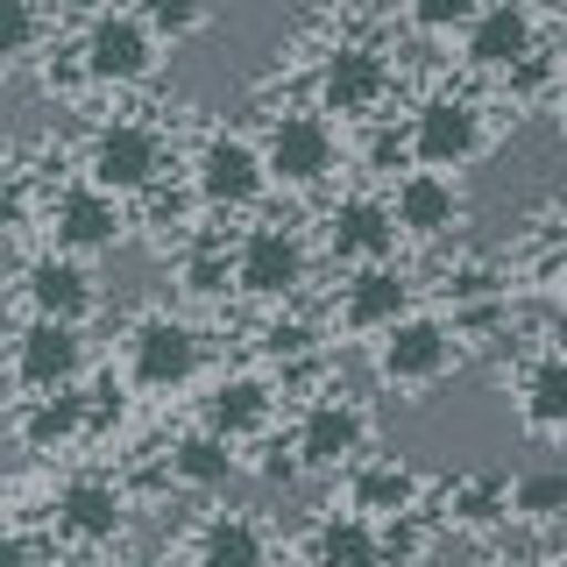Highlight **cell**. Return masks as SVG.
Segmentation results:
<instances>
[{
	"label": "cell",
	"mask_w": 567,
	"mask_h": 567,
	"mask_svg": "<svg viewBox=\"0 0 567 567\" xmlns=\"http://www.w3.org/2000/svg\"><path fill=\"white\" fill-rule=\"evenodd\" d=\"M192 567H270V539L256 518H213L199 532V560Z\"/></svg>",
	"instance_id": "cell-23"
},
{
	"label": "cell",
	"mask_w": 567,
	"mask_h": 567,
	"mask_svg": "<svg viewBox=\"0 0 567 567\" xmlns=\"http://www.w3.org/2000/svg\"><path fill=\"white\" fill-rule=\"evenodd\" d=\"M35 35H43L35 0H0V64H22L35 50Z\"/></svg>",
	"instance_id": "cell-26"
},
{
	"label": "cell",
	"mask_w": 567,
	"mask_h": 567,
	"mask_svg": "<svg viewBox=\"0 0 567 567\" xmlns=\"http://www.w3.org/2000/svg\"><path fill=\"white\" fill-rule=\"evenodd\" d=\"M489 504H496V489H489V483H475V489H461V518H475V525H483V518H496V511H489Z\"/></svg>",
	"instance_id": "cell-30"
},
{
	"label": "cell",
	"mask_w": 567,
	"mask_h": 567,
	"mask_svg": "<svg viewBox=\"0 0 567 567\" xmlns=\"http://www.w3.org/2000/svg\"><path fill=\"white\" fill-rule=\"evenodd\" d=\"M511 511H518V518H560L567 511V475H525V483L511 489Z\"/></svg>",
	"instance_id": "cell-28"
},
{
	"label": "cell",
	"mask_w": 567,
	"mask_h": 567,
	"mask_svg": "<svg viewBox=\"0 0 567 567\" xmlns=\"http://www.w3.org/2000/svg\"><path fill=\"white\" fill-rule=\"evenodd\" d=\"M319 567H383V532L362 511H333L319 525Z\"/></svg>",
	"instance_id": "cell-21"
},
{
	"label": "cell",
	"mask_w": 567,
	"mask_h": 567,
	"mask_svg": "<svg viewBox=\"0 0 567 567\" xmlns=\"http://www.w3.org/2000/svg\"><path fill=\"white\" fill-rule=\"evenodd\" d=\"M22 306H29V319L85 327V312H93V277H85V262H71V256H35L22 270Z\"/></svg>",
	"instance_id": "cell-15"
},
{
	"label": "cell",
	"mask_w": 567,
	"mask_h": 567,
	"mask_svg": "<svg viewBox=\"0 0 567 567\" xmlns=\"http://www.w3.org/2000/svg\"><path fill=\"white\" fill-rule=\"evenodd\" d=\"M0 504H8V496H0Z\"/></svg>",
	"instance_id": "cell-32"
},
{
	"label": "cell",
	"mask_w": 567,
	"mask_h": 567,
	"mask_svg": "<svg viewBox=\"0 0 567 567\" xmlns=\"http://www.w3.org/2000/svg\"><path fill=\"white\" fill-rule=\"evenodd\" d=\"M171 475L185 489H199V496L206 489H227V475H235V447H227V440H213L206 425H199V433H185L171 447Z\"/></svg>",
	"instance_id": "cell-24"
},
{
	"label": "cell",
	"mask_w": 567,
	"mask_h": 567,
	"mask_svg": "<svg viewBox=\"0 0 567 567\" xmlns=\"http://www.w3.org/2000/svg\"><path fill=\"white\" fill-rule=\"evenodd\" d=\"M0 567H35V546L22 532H0Z\"/></svg>",
	"instance_id": "cell-31"
},
{
	"label": "cell",
	"mask_w": 567,
	"mask_h": 567,
	"mask_svg": "<svg viewBox=\"0 0 567 567\" xmlns=\"http://www.w3.org/2000/svg\"><path fill=\"white\" fill-rule=\"evenodd\" d=\"M390 93V64L362 43H341L327 64H319V114H341V121H362L377 114Z\"/></svg>",
	"instance_id": "cell-13"
},
{
	"label": "cell",
	"mask_w": 567,
	"mask_h": 567,
	"mask_svg": "<svg viewBox=\"0 0 567 567\" xmlns=\"http://www.w3.org/2000/svg\"><path fill=\"white\" fill-rule=\"evenodd\" d=\"M348 496H354L362 518H398V511H412L419 483H412V468H398V461H354Z\"/></svg>",
	"instance_id": "cell-22"
},
{
	"label": "cell",
	"mask_w": 567,
	"mask_h": 567,
	"mask_svg": "<svg viewBox=\"0 0 567 567\" xmlns=\"http://www.w3.org/2000/svg\"><path fill=\"white\" fill-rule=\"evenodd\" d=\"M362 440H369L362 404H348V398H333V390H327V398L306 404L291 454L306 461V468H354V461H362Z\"/></svg>",
	"instance_id": "cell-11"
},
{
	"label": "cell",
	"mask_w": 567,
	"mask_h": 567,
	"mask_svg": "<svg viewBox=\"0 0 567 567\" xmlns=\"http://www.w3.org/2000/svg\"><path fill=\"white\" fill-rule=\"evenodd\" d=\"M327 248L341 262H390V248H398L390 206L383 199H341L327 213Z\"/></svg>",
	"instance_id": "cell-19"
},
{
	"label": "cell",
	"mask_w": 567,
	"mask_h": 567,
	"mask_svg": "<svg viewBox=\"0 0 567 567\" xmlns=\"http://www.w3.org/2000/svg\"><path fill=\"white\" fill-rule=\"evenodd\" d=\"M262 425H270V383L262 377H220L206 398V433L227 440V447H241V440H256Z\"/></svg>",
	"instance_id": "cell-20"
},
{
	"label": "cell",
	"mask_w": 567,
	"mask_h": 567,
	"mask_svg": "<svg viewBox=\"0 0 567 567\" xmlns=\"http://www.w3.org/2000/svg\"><path fill=\"white\" fill-rule=\"evenodd\" d=\"M333 164H341V142H333V121L327 114H277L270 135H262V171L291 192H312L327 185Z\"/></svg>",
	"instance_id": "cell-2"
},
{
	"label": "cell",
	"mask_w": 567,
	"mask_h": 567,
	"mask_svg": "<svg viewBox=\"0 0 567 567\" xmlns=\"http://www.w3.org/2000/svg\"><path fill=\"white\" fill-rule=\"evenodd\" d=\"M156 171H164V142L142 121H106L93 135V156H85V185L106 192V199H128V192H150Z\"/></svg>",
	"instance_id": "cell-4"
},
{
	"label": "cell",
	"mask_w": 567,
	"mask_h": 567,
	"mask_svg": "<svg viewBox=\"0 0 567 567\" xmlns=\"http://www.w3.org/2000/svg\"><path fill=\"white\" fill-rule=\"evenodd\" d=\"M525 425L532 433H567V354H546L525 377Z\"/></svg>",
	"instance_id": "cell-25"
},
{
	"label": "cell",
	"mask_w": 567,
	"mask_h": 567,
	"mask_svg": "<svg viewBox=\"0 0 567 567\" xmlns=\"http://www.w3.org/2000/svg\"><path fill=\"white\" fill-rule=\"evenodd\" d=\"M128 235V213L121 199H106L93 185H64L58 199H50V241H58V256H100V248H114Z\"/></svg>",
	"instance_id": "cell-9"
},
{
	"label": "cell",
	"mask_w": 567,
	"mask_h": 567,
	"mask_svg": "<svg viewBox=\"0 0 567 567\" xmlns=\"http://www.w3.org/2000/svg\"><path fill=\"white\" fill-rule=\"evenodd\" d=\"M8 377L22 398H43V390H71L85 377V333L58 327V319H29L8 348Z\"/></svg>",
	"instance_id": "cell-3"
},
{
	"label": "cell",
	"mask_w": 567,
	"mask_h": 567,
	"mask_svg": "<svg viewBox=\"0 0 567 567\" xmlns=\"http://www.w3.org/2000/svg\"><path fill=\"white\" fill-rule=\"evenodd\" d=\"M192 185H199V199L213 213H235V206H256L262 185H270V171H262V150L248 135H213L199 150V164H192Z\"/></svg>",
	"instance_id": "cell-8"
},
{
	"label": "cell",
	"mask_w": 567,
	"mask_h": 567,
	"mask_svg": "<svg viewBox=\"0 0 567 567\" xmlns=\"http://www.w3.org/2000/svg\"><path fill=\"white\" fill-rule=\"evenodd\" d=\"M454 369V327L433 312H404L398 327L377 333V377L390 390H433Z\"/></svg>",
	"instance_id": "cell-1"
},
{
	"label": "cell",
	"mask_w": 567,
	"mask_h": 567,
	"mask_svg": "<svg viewBox=\"0 0 567 567\" xmlns=\"http://www.w3.org/2000/svg\"><path fill=\"white\" fill-rule=\"evenodd\" d=\"M192 377H199V333L185 319L156 312L128 333V383L135 390H185Z\"/></svg>",
	"instance_id": "cell-7"
},
{
	"label": "cell",
	"mask_w": 567,
	"mask_h": 567,
	"mask_svg": "<svg viewBox=\"0 0 567 567\" xmlns=\"http://www.w3.org/2000/svg\"><path fill=\"white\" fill-rule=\"evenodd\" d=\"M85 425H93V398H85L79 383L43 390V398H22V412H14V433H22L29 454H64Z\"/></svg>",
	"instance_id": "cell-17"
},
{
	"label": "cell",
	"mask_w": 567,
	"mask_h": 567,
	"mask_svg": "<svg viewBox=\"0 0 567 567\" xmlns=\"http://www.w3.org/2000/svg\"><path fill=\"white\" fill-rule=\"evenodd\" d=\"M128 14H135V22L150 29V35H192L206 8H199V0H135Z\"/></svg>",
	"instance_id": "cell-27"
},
{
	"label": "cell",
	"mask_w": 567,
	"mask_h": 567,
	"mask_svg": "<svg viewBox=\"0 0 567 567\" xmlns=\"http://www.w3.org/2000/svg\"><path fill=\"white\" fill-rule=\"evenodd\" d=\"M412 156H419V171H461V164H475L483 156V114H475L461 93H440V100H425L419 114H412Z\"/></svg>",
	"instance_id": "cell-5"
},
{
	"label": "cell",
	"mask_w": 567,
	"mask_h": 567,
	"mask_svg": "<svg viewBox=\"0 0 567 567\" xmlns=\"http://www.w3.org/2000/svg\"><path fill=\"white\" fill-rule=\"evenodd\" d=\"M50 525H58V539H71V546H106L128 525V496L106 483V475H71V483H58V496H50Z\"/></svg>",
	"instance_id": "cell-10"
},
{
	"label": "cell",
	"mask_w": 567,
	"mask_h": 567,
	"mask_svg": "<svg viewBox=\"0 0 567 567\" xmlns=\"http://www.w3.org/2000/svg\"><path fill=\"white\" fill-rule=\"evenodd\" d=\"M235 284L248 298H262V306H277V298H291L298 284H306V241H298V227H248L241 248H235Z\"/></svg>",
	"instance_id": "cell-6"
},
{
	"label": "cell",
	"mask_w": 567,
	"mask_h": 567,
	"mask_svg": "<svg viewBox=\"0 0 567 567\" xmlns=\"http://www.w3.org/2000/svg\"><path fill=\"white\" fill-rule=\"evenodd\" d=\"M383 206H390V227L412 235V241H440V235L461 227V192H454V177H440V171L398 177V192H390Z\"/></svg>",
	"instance_id": "cell-14"
},
{
	"label": "cell",
	"mask_w": 567,
	"mask_h": 567,
	"mask_svg": "<svg viewBox=\"0 0 567 567\" xmlns=\"http://www.w3.org/2000/svg\"><path fill=\"white\" fill-rule=\"evenodd\" d=\"M461 35H468V64L475 71H511V64L532 58V14L518 0H483Z\"/></svg>",
	"instance_id": "cell-18"
},
{
	"label": "cell",
	"mask_w": 567,
	"mask_h": 567,
	"mask_svg": "<svg viewBox=\"0 0 567 567\" xmlns=\"http://www.w3.org/2000/svg\"><path fill=\"white\" fill-rule=\"evenodd\" d=\"M475 8H483V0H404L412 29H425V35H454V29H468V22H475Z\"/></svg>",
	"instance_id": "cell-29"
},
{
	"label": "cell",
	"mask_w": 567,
	"mask_h": 567,
	"mask_svg": "<svg viewBox=\"0 0 567 567\" xmlns=\"http://www.w3.org/2000/svg\"><path fill=\"white\" fill-rule=\"evenodd\" d=\"M79 64H85L93 85H135V79H150V64H156V35L142 29L135 14H100L79 43Z\"/></svg>",
	"instance_id": "cell-12"
},
{
	"label": "cell",
	"mask_w": 567,
	"mask_h": 567,
	"mask_svg": "<svg viewBox=\"0 0 567 567\" xmlns=\"http://www.w3.org/2000/svg\"><path fill=\"white\" fill-rule=\"evenodd\" d=\"M404 312H412V284H404V270H390V262H362L341 284V327L348 333H383Z\"/></svg>",
	"instance_id": "cell-16"
}]
</instances>
